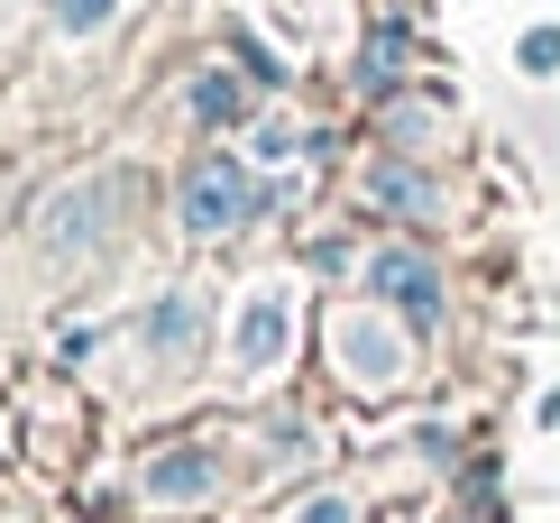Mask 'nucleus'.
<instances>
[{
  "mask_svg": "<svg viewBox=\"0 0 560 523\" xmlns=\"http://www.w3.org/2000/svg\"><path fill=\"white\" fill-rule=\"evenodd\" d=\"M248 211H258V184H248L240 156H194L184 165V230H194V240H221Z\"/></svg>",
  "mask_w": 560,
  "mask_h": 523,
  "instance_id": "f257e3e1",
  "label": "nucleus"
},
{
  "mask_svg": "<svg viewBox=\"0 0 560 523\" xmlns=\"http://www.w3.org/2000/svg\"><path fill=\"white\" fill-rule=\"evenodd\" d=\"M368 294H386L405 322H441V276L413 248H377V257H368Z\"/></svg>",
  "mask_w": 560,
  "mask_h": 523,
  "instance_id": "f03ea898",
  "label": "nucleus"
},
{
  "mask_svg": "<svg viewBox=\"0 0 560 523\" xmlns=\"http://www.w3.org/2000/svg\"><path fill=\"white\" fill-rule=\"evenodd\" d=\"M340 368H349V386H368V395H395V386H405V340L349 313V322H340Z\"/></svg>",
  "mask_w": 560,
  "mask_h": 523,
  "instance_id": "7ed1b4c3",
  "label": "nucleus"
},
{
  "mask_svg": "<svg viewBox=\"0 0 560 523\" xmlns=\"http://www.w3.org/2000/svg\"><path fill=\"white\" fill-rule=\"evenodd\" d=\"M212 487H221L212 450H166V460L138 468V496H148V505H194V496H212Z\"/></svg>",
  "mask_w": 560,
  "mask_h": 523,
  "instance_id": "20e7f679",
  "label": "nucleus"
},
{
  "mask_svg": "<svg viewBox=\"0 0 560 523\" xmlns=\"http://www.w3.org/2000/svg\"><path fill=\"white\" fill-rule=\"evenodd\" d=\"M285 340H294V303L285 294H258L240 313V368H276V359H285Z\"/></svg>",
  "mask_w": 560,
  "mask_h": 523,
  "instance_id": "39448f33",
  "label": "nucleus"
},
{
  "mask_svg": "<svg viewBox=\"0 0 560 523\" xmlns=\"http://www.w3.org/2000/svg\"><path fill=\"white\" fill-rule=\"evenodd\" d=\"M194 330H202V313H194V303H156V313H148V349H194Z\"/></svg>",
  "mask_w": 560,
  "mask_h": 523,
  "instance_id": "423d86ee",
  "label": "nucleus"
},
{
  "mask_svg": "<svg viewBox=\"0 0 560 523\" xmlns=\"http://www.w3.org/2000/svg\"><path fill=\"white\" fill-rule=\"evenodd\" d=\"M110 10H120V0H46V19H56L65 37H102Z\"/></svg>",
  "mask_w": 560,
  "mask_h": 523,
  "instance_id": "0eeeda50",
  "label": "nucleus"
},
{
  "mask_svg": "<svg viewBox=\"0 0 560 523\" xmlns=\"http://www.w3.org/2000/svg\"><path fill=\"white\" fill-rule=\"evenodd\" d=\"M194 111H202V120H240L248 102H240V83H230V74H202L194 83Z\"/></svg>",
  "mask_w": 560,
  "mask_h": 523,
  "instance_id": "6e6552de",
  "label": "nucleus"
},
{
  "mask_svg": "<svg viewBox=\"0 0 560 523\" xmlns=\"http://www.w3.org/2000/svg\"><path fill=\"white\" fill-rule=\"evenodd\" d=\"M524 65H533V74H551V65H560V28H533L524 37Z\"/></svg>",
  "mask_w": 560,
  "mask_h": 523,
  "instance_id": "1a4fd4ad",
  "label": "nucleus"
},
{
  "mask_svg": "<svg viewBox=\"0 0 560 523\" xmlns=\"http://www.w3.org/2000/svg\"><path fill=\"white\" fill-rule=\"evenodd\" d=\"M294 148H303L294 120H267V129H258V156H294Z\"/></svg>",
  "mask_w": 560,
  "mask_h": 523,
  "instance_id": "9d476101",
  "label": "nucleus"
},
{
  "mask_svg": "<svg viewBox=\"0 0 560 523\" xmlns=\"http://www.w3.org/2000/svg\"><path fill=\"white\" fill-rule=\"evenodd\" d=\"M294 523H359V514H349V505H340V496H313V505H303Z\"/></svg>",
  "mask_w": 560,
  "mask_h": 523,
  "instance_id": "9b49d317",
  "label": "nucleus"
}]
</instances>
